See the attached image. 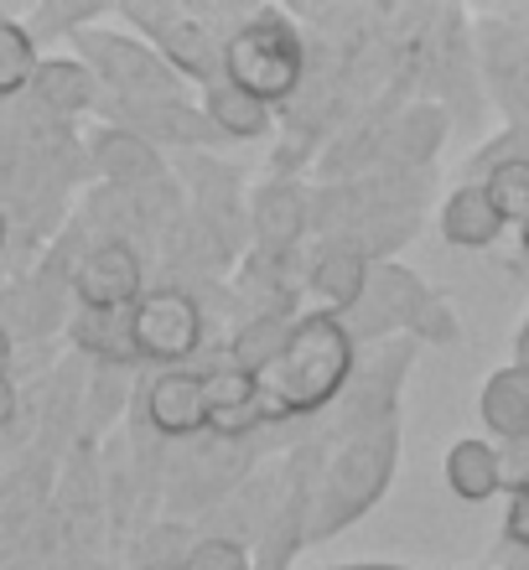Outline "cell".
Listing matches in <instances>:
<instances>
[{
    "label": "cell",
    "instance_id": "28",
    "mask_svg": "<svg viewBox=\"0 0 529 570\" xmlns=\"http://www.w3.org/2000/svg\"><path fill=\"white\" fill-rule=\"evenodd\" d=\"M105 6H37V11L21 21V27L31 31V42H74L78 31H89L105 21Z\"/></svg>",
    "mask_w": 529,
    "mask_h": 570
},
{
    "label": "cell",
    "instance_id": "1",
    "mask_svg": "<svg viewBox=\"0 0 529 570\" xmlns=\"http://www.w3.org/2000/svg\"><path fill=\"white\" fill-rule=\"evenodd\" d=\"M353 368H359V343L349 337L343 316L302 312L291 322L281 358L259 374L265 425L312 421L322 410H333L343 400V390H349Z\"/></svg>",
    "mask_w": 529,
    "mask_h": 570
},
{
    "label": "cell",
    "instance_id": "38",
    "mask_svg": "<svg viewBox=\"0 0 529 570\" xmlns=\"http://www.w3.org/2000/svg\"><path fill=\"white\" fill-rule=\"evenodd\" d=\"M519 249H525V259H529V224L519 228Z\"/></svg>",
    "mask_w": 529,
    "mask_h": 570
},
{
    "label": "cell",
    "instance_id": "22",
    "mask_svg": "<svg viewBox=\"0 0 529 570\" xmlns=\"http://www.w3.org/2000/svg\"><path fill=\"white\" fill-rule=\"evenodd\" d=\"M447 140V115L437 105H410L394 125L379 130V161L400 166H425Z\"/></svg>",
    "mask_w": 529,
    "mask_h": 570
},
{
    "label": "cell",
    "instance_id": "15",
    "mask_svg": "<svg viewBox=\"0 0 529 570\" xmlns=\"http://www.w3.org/2000/svg\"><path fill=\"white\" fill-rule=\"evenodd\" d=\"M89 166L109 187L120 193H140L161 177V150L151 140H140L136 130H120V125H99L89 136Z\"/></svg>",
    "mask_w": 529,
    "mask_h": 570
},
{
    "label": "cell",
    "instance_id": "32",
    "mask_svg": "<svg viewBox=\"0 0 529 570\" xmlns=\"http://www.w3.org/2000/svg\"><path fill=\"white\" fill-rule=\"evenodd\" d=\"M16 415H21V390H16L11 368H6V374H0V431H11Z\"/></svg>",
    "mask_w": 529,
    "mask_h": 570
},
{
    "label": "cell",
    "instance_id": "25",
    "mask_svg": "<svg viewBox=\"0 0 529 570\" xmlns=\"http://www.w3.org/2000/svg\"><path fill=\"white\" fill-rule=\"evenodd\" d=\"M37 42H31V31L21 27V16H6L0 11V105L6 99H21L31 89V73H37Z\"/></svg>",
    "mask_w": 529,
    "mask_h": 570
},
{
    "label": "cell",
    "instance_id": "34",
    "mask_svg": "<svg viewBox=\"0 0 529 570\" xmlns=\"http://www.w3.org/2000/svg\"><path fill=\"white\" fill-rule=\"evenodd\" d=\"M515 368H525L529 374V316L519 322V332H515Z\"/></svg>",
    "mask_w": 529,
    "mask_h": 570
},
{
    "label": "cell",
    "instance_id": "19",
    "mask_svg": "<svg viewBox=\"0 0 529 570\" xmlns=\"http://www.w3.org/2000/svg\"><path fill=\"white\" fill-rule=\"evenodd\" d=\"M68 337L78 353H89L99 368H140L136 337H130V312H74L68 316Z\"/></svg>",
    "mask_w": 529,
    "mask_h": 570
},
{
    "label": "cell",
    "instance_id": "39",
    "mask_svg": "<svg viewBox=\"0 0 529 570\" xmlns=\"http://www.w3.org/2000/svg\"><path fill=\"white\" fill-rule=\"evenodd\" d=\"M16 570H27V566H16Z\"/></svg>",
    "mask_w": 529,
    "mask_h": 570
},
{
    "label": "cell",
    "instance_id": "10",
    "mask_svg": "<svg viewBox=\"0 0 529 570\" xmlns=\"http://www.w3.org/2000/svg\"><path fill=\"white\" fill-rule=\"evenodd\" d=\"M146 259L130 239H94L68 275V296L78 312H130L146 296Z\"/></svg>",
    "mask_w": 529,
    "mask_h": 570
},
{
    "label": "cell",
    "instance_id": "37",
    "mask_svg": "<svg viewBox=\"0 0 529 570\" xmlns=\"http://www.w3.org/2000/svg\"><path fill=\"white\" fill-rule=\"evenodd\" d=\"M503 570H529V556H509V566Z\"/></svg>",
    "mask_w": 529,
    "mask_h": 570
},
{
    "label": "cell",
    "instance_id": "3",
    "mask_svg": "<svg viewBox=\"0 0 529 570\" xmlns=\"http://www.w3.org/2000/svg\"><path fill=\"white\" fill-rule=\"evenodd\" d=\"M224 78L265 109L291 105L306 83V37L281 6H255L224 37Z\"/></svg>",
    "mask_w": 529,
    "mask_h": 570
},
{
    "label": "cell",
    "instance_id": "6",
    "mask_svg": "<svg viewBox=\"0 0 529 570\" xmlns=\"http://www.w3.org/2000/svg\"><path fill=\"white\" fill-rule=\"evenodd\" d=\"M322 466H327V446L322 441H306V446H296L281 462V478L271 488V513H265V529H259V540H255L259 544L255 570H291V560L302 556Z\"/></svg>",
    "mask_w": 529,
    "mask_h": 570
},
{
    "label": "cell",
    "instance_id": "33",
    "mask_svg": "<svg viewBox=\"0 0 529 570\" xmlns=\"http://www.w3.org/2000/svg\"><path fill=\"white\" fill-rule=\"evenodd\" d=\"M317 570H421V566H394V560H337V566H317Z\"/></svg>",
    "mask_w": 529,
    "mask_h": 570
},
{
    "label": "cell",
    "instance_id": "7",
    "mask_svg": "<svg viewBox=\"0 0 529 570\" xmlns=\"http://www.w3.org/2000/svg\"><path fill=\"white\" fill-rule=\"evenodd\" d=\"M125 27H136L140 42H151L161 58L177 68L187 83H213L224 78V42L208 31V21L193 11V6H172V0H156V6H115Z\"/></svg>",
    "mask_w": 529,
    "mask_h": 570
},
{
    "label": "cell",
    "instance_id": "14",
    "mask_svg": "<svg viewBox=\"0 0 529 570\" xmlns=\"http://www.w3.org/2000/svg\"><path fill=\"white\" fill-rule=\"evenodd\" d=\"M62 296L68 281H58L52 271H37L31 281L0 285V332L11 337V347L21 337H47L62 322Z\"/></svg>",
    "mask_w": 529,
    "mask_h": 570
},
{
    "label": "cell",
    "instance_id": "30",
    "mask_svg": "<svg viewBox=\"0 0 529 570\" xmlns=\"http://www.w3.org/2000/svg\"><path fill=\"white\" fill-rule=\"evenodd\" d=\"M499 446V488L509 498L529 493V435L525 441H493Z\"/></svg>",
    "mask_w": 529,
    "mask_h": 570
},
{
    "label": "cell",
    "instance_id": "5",
    "mask_svg": "<svg viewBox=\"0 0 529 570\" xmlns=\"http://www.w3.org/2000/svg\"><path fill=\"white\" fill-rule=\"evenodd\" d=\"M74 58L99 78V94H105V99H125V105L187 99V78H182L151 42H140L136 31H105V27L78 31Z\"/></svg>",
    "mask_w": 529,
    "mask_h": 570
},
{
    "label": "cell",
    "instance_id": "18",
    "mask_svg": "<svg viewBox=\"0 0 529 570\" xmlns=\"http://www.w3.org/2000/svg\"><path fill=\"white\" fill-rule=\"evenodd\" d=\"M437 224H441V239L452 249H493L503 239V228H509L499 218V208L488 203L483 181H457L447 193V203H441Z\"/></svg>",
    "mask_w": 529,
    "mask_h": 570
},
{
    "label": "cell",
    "instance_id": "36",
    "mask_svg": "<svg viewBox=\"0 0 529 570\" xmlns=\"http://www.w3.org/2000/svg\"><path fill=\"white\" fill-rule=\"evenodd\" d=\"M11 353H16V347H11V337H6V332H0V374H6V368H11Z\"/></svg>",
    "mask_w": 529,
    "mask_h": 570
},
{
    "label": "cell",
    "instance_id": "20",
    "mask_svg": "<svg viewBox=\"0 0 529 570\" xmlns=\"http://www.w3.org/2000/svg\"><path fill=\"white\" fill-rule=\"evenodd\" d=\"M447 488H452L457 503H488V498H499V446L488 441V435H462L447 446Z\"/></svg>",
    "mask_w": 529,
    "mask_h": 570
},
{
    "label": "cell",
    "instance_id": "11",
    "mask_svg": "<svg viewBox=\"0 0 529 570\" xmlns=\"http://www.w3.org/2000/svg\"><path fill=\"white\" fill-rule=\"evenodd\" d=\"M140 421L167 441L208 435L213 421V368H161L140 390Z\"/></svg>",
    "mask_w": 529,
    "mask_h": 570
},
{
    "label": "cell",
    "instance_id": "29",
    "mask_svg": "<svg viewBox=\"0 0 529 570\" xmlns=\"http://www.w3.org/2000/svg\"><path fill=\"white\" fill-rule=\"evenodd\" d=\"M187 570H255V556H249V544H239V540L203 534L193 560H187Z\"/></svg>",
    "mask_w": 529,
    "mask_h": 570
},
{
    "label": "cell",
    "instance_id": "2",
    "mask_svg": "<svg viewBox=\"0 0 529 570\" xmlns=\"http://www.w3.org/2000/svg\"><path fill=\"white\" fill-rule=\"evenodd\" d=\"M394 466H400V421H384L374 431H359L349 441H337L327 451V466L312 493V529L306 544L337 540L343 529H353L363 513L379 509V498L390 493Z\"/></svg>",
    "mask_w": 529,
    "mask_h": 570
},
{
    "label": "cell",
    "instance_id": "16",
    "mask_svg": "<svg viewBox=\"0 0 529 570\" xmlns=\"http://www.w3.org/2000/svg\"><path fill=\"white\" fill-rule=\"evenodd\" d=\"M27 99L42 109L47 120H78V115L99 109V78L78 58H42L37 73H31Z\"/></svg>",
    "mask_w": 529,
    "mask_h": 570
},
{
    "label": "cell",
    "instance_id": "4",
    "mask_svg": "<svg viewBox=\"0 0 529 570\" xmlns=\"http://www.w3.org/2000/svg\"><path fill=\"white\" fill-rule=\"evenodd\" d=\"M343 327H349V337L359 343V353L363 347L390 343L394 332L421 337V343H457V312L421 275L405 271V265H394V259H384V265L369 271V291H363V301L343 316Z\"/></svg>",
    "mask_w": 529,
    "mask_h": 570
},
{
    "label": "cell",
    "instance_id": "17",
    "mask_svg": "<svg viewBox=\"0 0 529 570\" xmlns=\"http://www.w3.org/2000/svg\"><path fill=\"white\" fill-rule=\"evenodd\" d=\"M312 228V197L296 181H265L255 193V239L265 255H291Z\"/></svg>",
    "mask_w": 529,
    "mask_h": 570
},
{
    "label": "cell",
    "instance_id": "8",
    "mask_svg": "<svg viewBox=\"0 0 529 570\" xmlns=\"http://www.w3.org/2000/svg\"><path fill=\"white\" fill-rule=\"evenodd\" d=\"M130 337H136L140 363L156 368H187L193 353H203L208 337V312L187 285H151L130 306Z\"/></svg>",
    "mask_w": 529,
    "mask_h": 570
},
{
    "label": "cell",
    "instance_id": "12",
    "mask_svg": "<svg viewBox=\"0 0 529 570\" xmlns=\"http://www.w3.org/2000/svg\"><path fill=\"white\" fill-rule=\"evenodd\" d=\"M99 115L105 125H120V130H136L140 140H151L156 150L161 146H228L218 130L208 125V115L187 99H167V105H125V99H105L99 94Z\"/></svg>",
    "mask_w": 529,
    "mask_h": 570
},
{
    "label": "cell",
    "instance_id": "21",
    "mask_svg": "<svg viewBox=\"0 0 529 570\" xmlns=\"http://www.w3.org/2000/svg\"><path fill=\"white\" fill-rule=\"evenodd\" d=\"M478 421L488 425L493 441H525L529 435V374L525 368H499L488 374L483 394H478Z\"/></svg>",
    "mask_w": 529,
    "mask_h": 570
},
{
    "label": "cell",
    "instance_id": "26",
    "mask_svg": "<svg viewBox=\"0 0 529 570\" xmlns=\"http://www.w3.org/2000/svg\"><path fill=\"white\" fill-rule=\"evenodd\" d=\"M197 540H203V534H197L193 524H182V519H161V524H151L136 540V560H130V566L136 570H187Z\"/></svg>",
    "mask_w": 529,
    "mask_h": 570
},
{
    "label": "cell",
    "instance_id": "13",
    "mask_svg": "<svg viewBox=\"0 0 529 570\" xmlns=\"http://www.w3.org/2000/svg\"><path fill=\"white\" fill-rule=\"evenodd\" d=\"M369 271H374V265H369L349 239H327L317 255H312V265H306V296H312V312L349 316L363 301V291H369Z\"/></svg>",
    "mask_w": 529,
    "mask_h": 570
},
{
    "label": "cell",
    "instance_id": "24",
    "mask_svg": "<svg viewBox=\"0 0 529 570\" xmlns=\"http://www.w3.org/2000/svg\"><path fill=\"white\" fill-rule=\"evenodd\" d=\"M197 94H203V115H208V125L224 140H259V136H271V115H275V109H265L259 99H249L244 89H234L228 78H213V83H203Z\"/></svg>",
    "mask_w": 529,
    "mask_h": 570
},
{
    "label": "cell",
    "instance_id": "23",
    "mask_svg": "<svg viewBox=\"0 0 529 570\" xmlns=\"http://www.w3.org/2000/svg\"><path fill=\"white\" fill-rule=\"evenodd\" d=\"M291 322H296L291 312L244 316L239 327H234V337H228V368L244 379H259L275 358H281V347H286V337H291Z\"/></svg>",
    "mask_w": 529,
    "mask_h": 570
},
{
    "label": "cell",
    "instance_id": "27",
    "mask_svg": "<svg viewBox=\"0 0 529 570\" xmlns=\"http://www.w3.org/2000/svg\"><path fill=\"white\" fill-rule=\"evenodd\" d=\"M488 203L499 208L503 224H529V156H499L483 177Z\"/></svg>",
    "mask_w": 529,
    "mask_h": 570
},
{
    "label": "cell",
    "instance_id": "35",
    "mask_svg": "<svg viewBox=\"0 0 529 570\" xmlns=\"http://www.w3.org/2000/svg\"><path fill=\"white\" fill-rule=\"evenodd\" d=\"M6 249H11V213L0 203V265H6Z\"/></svg>",
    "mask_w": 529,
    "mask_h": 570
},
{
    "label": "cell",
    "instance_id": "9",
    "mask_svg": "<svg viewBox=\"0 0 529 570\" xmlns=\"http://www.w3.org/2000/svg\"><path fill=\"white\" fill-rule=\"evenodd\" d=\"M410 353L415 343H379L369 358L359 353V368H353L349 390H343V421L333 425V441H349L359 431H374L384 421H400V384H405Z\"/></svg>",
    "mask_w": 529,
    "mask_h": 570
},
{
    "label": "cell",
    "instance_id": "31",
    "mask_svg": "<svg viewBox=\"0 0 529 570\" xmlns=\"http://www.w3.org/2000/svg\"><path fill=\"white\" fill-rule=\"evenodd\" d=\"M503 550L529 556V493L509 498V509H503Z\"/></svg>",
    "mask_w": 529,
    "mask_h": 570
}]
</instances>
